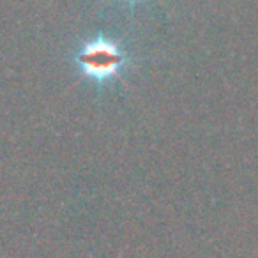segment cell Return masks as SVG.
Returning a JSON list of instances; mask_svg holds the SVG:
<instances>
[{"instance_id": "6da1fadb", "label": "cell", "mask_w": 258, "mask_h": 258, "mask_svg": "<svg viewBox=\"0 0 258 258\" xmlns=\"http://www.w3.org/2000/svg\"><path fill=\"white\" fill-rule=\"evenodd\" d=\"M124 62L125 57L117 44L103 37L85 43L76 55V64L82 73L96 82L117 78L118 69L124 66Z\"/></svg>"}]
</instances>
